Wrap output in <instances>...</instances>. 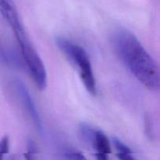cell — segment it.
<instances>
[{
  "label": "cell",
  "instance_id": "obj_1",
  "mask_svg": "<svg viewBox=\"0 0 160 160\" xmlns=\"http://www.w3.org/2000/svg\"><path fill=\"white\" fill-rule=\"evenodd\" d=\"M111 40L118 57L134 78L146 88L159 91V67L136 36L128 30L119 29L112 34Z\"/></svg>",
  "mask_w": 160,
  "mask_h": 160
},
{
  "label": "cell",
  "instance_id": "obj_2",
  "mask_svg": "<svg viewBox=\"0 0 160 160\" xmlns=\"http://www.w3.org/2000/svg\"><path fill=\"white\" fill-rule=\"evenodd\" d=\"M56 44L59 49L77 69L83 84L89 94L97 93L96 81L90 58L84 48L64 37H57Z\"/></svg>",
  "mask_w": 160,
  "mask_h": 160
},
{
  "label": "cell",
  "instance_id": "obj_3",
  "mask_svg": "<svg viewBox=\"0 0 160 160\" xmlns=\"http://www.w3.org/2000/svg\"><path fill=\"white\" fill-rule=\"evenodd\" d=\"M23 62L34 84L39 90H44L47 86V72L42 59L27 33L16 37Z\"/></svg>",
  "mask_w": 160,
  "mask_h": 160
},
{
  "label": "cell",
  "instance_id": "obj_4",
  "mask_svg": "<svg viewBox=\"0 0 160 160\" xmlns=\"http://www.w3.org/2000/svg\"><path fill=\"white\" fill-rule=\"evenodd\" d=\"M79 131L81 138L95 149L97 160H109L111 142L105 133L87 123L80 124Z\"/></svg>",
  "mask_w": 160,
  "mask_h": 160
},
{
  "label": "cell",
  "instance_id": "obj_5",
  "mask_svg": "<svg viewBox=\"0 0 160 160\" xmlns=\"http://www.w3.org/2000/svg\"><path fill=\"white\" fill-rule=\"evenodd\" d=\"M14 88H15L16 93L20 99L22 106L24 109L25 112L31 118L34 126L38 129V131H41L42 130V121H41L40 116L38 112L35 104L31 98V95L28 88L21 81H19V80L15 81Z\"/></svg>",
  "mask_w": 160,
  "mask_h": 160
},
{
  "label": "cell",
  "instance_id": "obj_6",
  "mask_svg": "<svg viewBox=\"0 0 160 160\" xmlns=\"http://www.w3.org/2000/svg\"><path fill=\"white\" fill-rule=\"evenodd\" d=\"M0 12L12 28L15 37L26 33L12 0H0Z\"/></svg>",
  "mask_w": 160,
  "mask_h": 160
},
{
  "label": "cell",
  "instance_id": "obj_7",
  "mask_svg": "<svg viewBox=\"0 0 160 160\" xmlns=\"http://www.w3.org/2000/svg\"><path fill=\"white\" fill-rule=\"evenodd\" d=\"M112 143L117 150V156L119 160H136L131 148L117 138L112 139Z\"/></svg>",
  "mask_w": 160,
  "mask_h": 160
},
{
  "label": "cell",
  "instance_id": "obj_8",
  "mask_svg": "<svg viewBox=\"0 0 160 160\" xmlns=\"http://www.w3.org/2000/svg\"><path fill=\"white\" fill-rule=\"evenodd\" d=\"M9 140L7 136H4L0 140V160H3V157L9 152Z\"/></svg>",
  "mask_w": 160,
  "mask_h": 160
},
{
  "label": "cell",
  "instance_id": "obj_9",
  "mask_svg": "<svg viewBox=\"0 0 160 160\" xmlns=\"http://www.w3.org/2000/svg\"><path fill=\"white\" fill-rule=\"evenodd\" d=\"M68 158L70 160H88L84 157L83 154L81 152H72L69 153Z\"/></svg>",
  "mask_w": 160,
  "mask_h": 160
},
{
  "label": "cell",
  "instance_id": "obj_10",
  "mask_svg": "<svg viewBox=\"0 0 160 160\" xmlns=\"http://www.w3.org/2000/svg\"><path fill=\"white\" fill-rule=\"evenodd\" d=\"M25 160H33V158L32 156H31V153L28 152L25 154Z\"/></svg>",
  "mask_w": 160,
  "mask_h": 160
}]
</instances>
